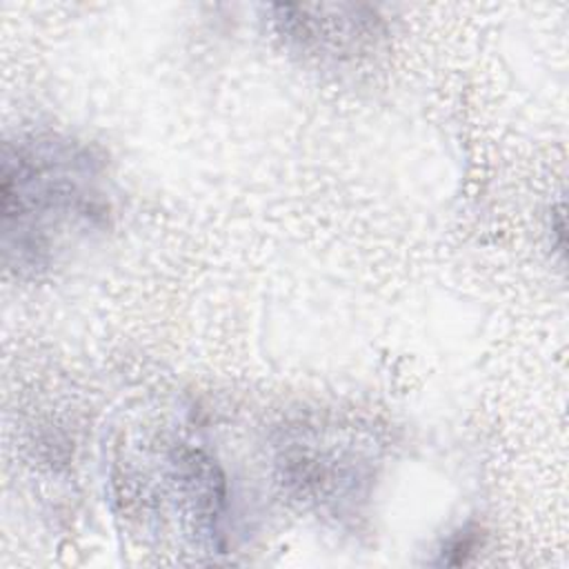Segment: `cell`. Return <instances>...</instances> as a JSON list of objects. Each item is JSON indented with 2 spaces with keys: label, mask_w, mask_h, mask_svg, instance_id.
Returning <instances> with one entry per match:
<instances>
[{
  "label": "cell",
  "mask_w": 569,
  "mask_h": 569,
  "mask_svg": "<svg viewBox=\"0 0 569 569\" xmlns=\"http://www.w3.org/2000/svg\"><path fill=\"white\" fill-rule=\"evenodd\" d=\"M2 260L36 278L80 240L107 227L109 193L102 158L56 131H29L2 149Z\"/></svg>",
  "instance_id": "obj_1"
}]
</instances>
